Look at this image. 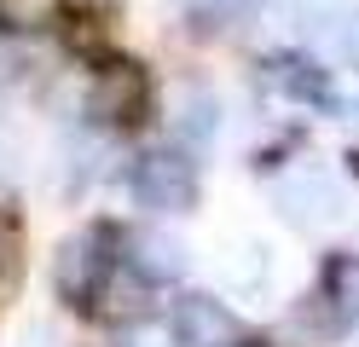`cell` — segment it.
<instances>
[{"label":"cell","mask_w":359,"mask_h":347,"mask_svg":"<svg viewBox=\"0 0 359 347\" xmlns=\"http://www.w3.org/2000/svg\"><path fill=\"white\" fill-rule=\"evenodd\" d=\"M24 347H58V336H53V330H29Z\"/></svg>","instance_id":"obj_15"},{"label":"cell","mask_w":359,"mask_h":347,"mask_svg":"<svg viewBox=\"0 0 359 347\" xmlns=\"http://www.w3.org/2000/svg\"><path fill=\"white\" fill-rule=\"evenodd\" d=\"M325 290H330V301H336V313L359 324V254H336Z\"/></svg>","instance_id":"obj_9"},{"label":"cell","mask_w":359,"mask_h":347,"mask_svg":"<svg viewBox=\"0 0 359 347\" xmlns=\"http://www.w3.org/2000/svg\"><path fill=\"white\" fill-rule=\"evenodd\" d=\"M273 208H278L290 226H325V220L342 215V185H336L330 168L302 162V168H290V174L273 185Z\"/></svg>","instance_id":"obj_3"},{"label":"cell","mask_w":359,"mask_h":347,"mask_svg":"<svg viewBox=\"0 0 359 347\" xmlns=\"http://www.w3.org/2000/svg\"><path fill=\"white\" fill-rule=\"evenodd\" d=\"M64 18V0H0V29L12 35H41Z\"/></svg>","instance_id":"obj_8"},{"label":"cell","mask_w":359,"mask_h":347,"mask_svg":"<svg viewBox=\"0 0 359 347\" xmlns=\"http://www.w3.org/2000/svg\"><path fill=\"white\" fill-rule=\"evenodd\" d=\"M336 53H342L348 64H359V12L342 18V29H336Z\"/></svg>","instance_id":"obj_12"},{"label":"cell","mask_w":359,"mask_h":347,"mask_svg":"<svg viewBox=\"0 0 359 347\" xmlns=\"http://www.w3.org/2000/svg\"><path fill=\"white\" fill-rule=\"evenodd\" d=\"M110 272H116V231L110 226H81L76 238L58 243V295L64 301H81V307H93L99 290L110 284Z\"/></svg>","instance_id":"obj_1"},{"label":"cell","mask_w":359,"mask_h":347,"mask_svg":"<svg viewBox=\"0 0 359 347\" xmlns=\"http://www.w3.org/2000/svg\"><path fill=\"white\" fill-rule=\"evenodd\" d=\"M128 249H133L128 266L140 278H180V272H186V243L168 238V231H133Z\"/></svg>","instance_id":"obj_7"},{"label":"cell","mask_w":359,"mask_h":347,"mask_svg":"<svg viewBox=\"0 0 359 347\" xmlns=\"http://www.w3.org/2000/svg\"><path fill=\"white\" fill-rule=\"evenodd\" d=\"M145 104H151V81H145V69L128 64V58H110L93 76V87H87V110H93L99 122H110V128L140 122Z\"/></svg>","instance_id":"obj_4"},{"label":"cell","mask_w":359,"mask_h":347,"mask_svg":"<svg viewBox=\"0 0 359 347\" xmlns=\"http://www.w3.org/2000/svg\"><path fill=\"white\" fill-rule=\"evenodd\" d=\"M290 23H302V29H336V23L348 18V0H284Z\"/></svg>","instance_id":"obj_11"},{"label":"cell","mask_w":359,"mask_h":347,"mask_svg":"<svg viewBox=\"0 0 359 347\" xmlns=\"http://www.w3.org/2000/svg\"><path fill=\"white\" fill-rule=\"evenodd\" d=\"M261 81L273 87L278 99H290V104H313V110H330V104H336L330 76H325L319 64L296 58V53H278V58H266V64H261Z\"/></svg>","instance_id":"obj_6"},{"label":"cell","mask_w":359,"mask_h":347,"mask_svg":"<svg viewBox=\"0 0 359 347\" xmlns=\"http://www.w3.org/2000/svg\"><path fill=\"white\" fill-rule=\"evenodd\" d=\"M180 133H186L191 145H209V139L220 133V104L209 99V93H191V99L180 104Z\"/></svg>","instance_id":"obj_10"},{"label":"cell","mask_w":359,"mask_h":347,"mask_svg":"<svg viewBox=\"0 0 359 347\" xmlns=\"http://www.w3.org/2000/svg\"><path fill=\"white\" fill-rule=\"evenodd\" d=\"M133 197H140L151 215H186L197 203V168L186 151H145L133 162Z\"/></svg>","instance_id":"obj_2"},{"label":"cell","mask_w":359,"mask_h":347,"mask_svg":"<svg viewBox=\"0 0 359 347\" xmlns=\"http://www.w3.org/2000/svg\"><path fill=\"white\" fill-rule=\"evenodd\" d=\"M243 6H250V0H191L197 18H238Z\"/></svg>","instance_id":"obj_13"},{"label":"cell","mask_w":359,"mask_h":347,"mask_svg":"<svg viewBox=\"0 0 359 347\" xmlns=\"http://www.w3.org/2000/svg\"><path fill=\"white\" fill-rule=\"evenodd\" d=\"M174 341L180 347H238L243 324L226 301L215 295H180L174 301Z\"/></svg>","instance_id":"obj_5"},{"label":"cell","mask_w":359,"mask_h":347,"mask_svg":"<svg viewBox=\"0 0 359 347\" xmlns=\"http://www.w3.org/2000/svg\"><path fill=\"white\" fill-rule=\"evenodd\" d=\"M353 151H359V110H353Z\"/></svg>","instance_id":"obj_16"},{"label":"cell","mask_w":359,"mask_h":347,"mask_svg":"<svg viewBox=\"0 0 359 347\" xmlns=\"http://www.w3.org/2000/svg\"><path fill=\"white\" fill-rule=\"evenodd\" d=\"M12 261H18V226H12L6 215H0V278L12 272Z\"/></svg>","instance_id":"obj_14"}]
</instances>
